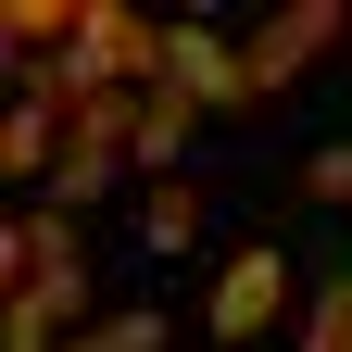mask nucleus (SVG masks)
Segmentation results:
<instances>
[{"instance_id": "nucleus-1", "label": "nucleus", "mask_w": 352, "mask_h": 352, "mask_svg": "<svg viewBox=\"0 0 352 352\" xmlns=\"http://www.w3.org/2000/svg\"><path fill=\"white\" fill-rule=\"evenodd\" d=\"M264 315H277V252H239V277H227V302H214V327H264Z\"/></svg>"}]
</instances>
